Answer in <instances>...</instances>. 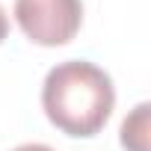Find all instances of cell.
<instances>
[{
  "label": "cell",
  "instance_id": "6da1fadb",
  "mask_svg": "<svg viewBox=\"0 0 151 151\" xmlns=\"http://www.w3.org/2000/svg\"><path fill=\"white\" fill-rule=\"evenodd\" d=\"M42 107L53 127L68 136H95L116 107V89L104 68L86 59H68L47 71Z\"/></svg>",
  "mask_w": 151,
  "mask_h": 151
},
{
  "label": "cell",
  "instance_id": "7a4b0ae2",
  "mask_svg": "<svg viewBox=\"0 0 151 151\" xmlns=\"http://www.w3.org/2000/svg\"><path fill=\"white\" fill-rule=\"evenodd\" d=\"M15 21L33 45L59 47L77 36L83 0H15Z\"/></svg>",
  "mask_w": 151,
  "mask_h": 151
},
{
  "label": "cell",
  "instance_id": "3957f363",
  "mask_svg": "<svg viewBox=\"0 0 151 151\" xmlns=\"http://www.w3.org/2000/svg\"><path fill=\"white\" fill-rule=\"evenodd\" d=\"M148 113L151 104H136L133 113L122 122V145L127 151H148Z\"/></svg>",
  "mask_w": 151,
  "mask_h": 151
},
{
  "label": "cell",
  "instance_id": "277c9868",
  "mask_svg": "<svg viewBox=\"0 0 151 151\" xmlns=\"http://www.w3.org/2000/svg\"><path fill=\"white\" fill-rule=\"evenodd\" d=\"M12 151H56V148L42 145V142H24V145H18V148H12Z\"/></svg>",
  "mask_w": 151,
  "mask_h": 151
},
{
  "label": "cell",
  "instance_id": "5b68a950",
  "mask_svg": "<svg viewBox=\"0 0 151 151\" xmlns=\"http://www.w3.org/2000/svg\"><path fill=\"white\" fill-rule=\"evenodd\" d=\"M6 33H9V18H6V12H3V6H0V42L6 39Z\"/></svg>",
  "mask_w": 151,
  "mask_h": 151
}]
</instances>
